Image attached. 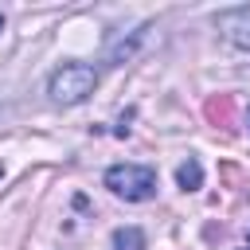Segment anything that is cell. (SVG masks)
I'll list each match as a JSON object with an SVG mask.
<instances>
[{
    "mask_svg": "<svg viewBox=\"0 0 250 250\" xmlns=\"http://www.w3.org/2000/svg\"><path fill=\"white\" fill-rule=\"evenodd\" d=\"M207 117L230 125V98H211V102H207Z\"/></svg>",
    "mask_w": 250,
    "mask_h": 250,
    "instance_id": "obj_7",
    "label": "cell"
},
{
    "mask_svg": "<svg viewBox=\"0 0 250 250\" xmlns=\"http://www.w3.org/2000/svg\"><path fill=\"white\" fill-rule=\"evenodd\" d=\"M145 35H148V23L137 27V31H129V35H121V39H113V43L105 47V62H109V66H125V62L137 55V47L145 43Z\"/></svg>",
    "mask_w": 250,
    "mask_h": 250,
    "instance_id": "obj_4",
    "label": "cell"
},
{
    "mask_svg": "<svg viewBox=\"0 0 250 250\" xmlns=\"http://www.w3.org/2000/svg\"><path fill=\"white\" fill-rule=\"evenodd\" d=\"M0 31H4V16H0Z\"/></svg>",
    "mask_w": 250,
    "mask_h": 250,
    "instance_id": "obj_8",
    "label": "cell"
},
{
    "mask_svg": "<svg viewBox=\"0 0 250 250\" xmlns=\"http://www.w3.org/2000/svg\"><path fill=\"white\" fill-rule=\"evenodd\" d=\"M215 27H219V35L227 43H234L238 51H250V4L215 12Z\"/></svg>",
    "mask_w": 250,
    "mask_h": 250,
    "instance_id": "obj_3",
    "label": "cell"
},
{
    "mask_svg": "<svg viewBox=\"0 0 250 250\" xmlns=\"http://www.w3.org/2000/svg\"><path fill=\"white\" fill-rule=\"evenodd\" d=\"M242 250H250V242H246V246H242Z\"/></svg>",
    "mask_w": 250,
    "mask_h": 250,
    "instance_id": "obj_9",
    "label": "cell"
},
{
    "mask_svg": "<svg viewBox=\"0 0 250 250\" xmlns=\"http://www.w3.org/2000/svg\"><path fill=\"white\" fill-rule=\"evenodd\" d=\"M113 250H145V230L141 227H117L113 230Z\"/></svg>",
    "mask_w": 250,
    "mask_h": 250,
    "instance_id": "obj_6",
    "label": "cell"
},
{
    "mask_svg": "<svg viewBox=\"0 0 250 250\" xmlns=\"http://www.w3.org/2000/svg\"><path fill=\"white\" fill-rule=\"evenodd\" d=\"M105 188L129 203H145L156 195V172L145 164H113L105 172Z\"/></svg>",
    "mask_w": 250,
    "mask_h": 250,
    "instance_id": "obj_2",
    "label": "cell"
},
{
    "mask_svg": "<svg viewBox=\"0 0 250 250\" xmlns=\"http://www.w3.org/2000/svg\"><path fill=\"white\" fill-rule=\"evenodd\" d=\"M94 86H98V70H94V66H86V62H62V66L51 74L47 94H51L59 105H78V102H86V98L94 94Z\"/></svg>",
    "mask_w": 250,
    "mask_h": 250,
    "instance_id": "obj_1",
    "label": "cell"
},
{
    "mask_svg": "<svg viewBox=\"0 0 250 250\" xmlns=\"http://www.w3.org/2000/svg\"><path fill=\"white\" fill-rule=\"evenodd\" d=\"M176 184H180L184 191H195V188L203 184V168H199V160H195V156H188V160L176 168Z\"/></svg>",
    "mask_w": 250,
    "mask_h": 250,
    "instance_id": "obj_5",
    "label": "cell"
}]
</instances>
